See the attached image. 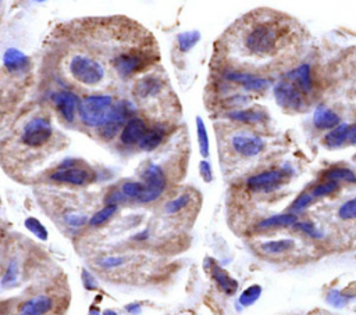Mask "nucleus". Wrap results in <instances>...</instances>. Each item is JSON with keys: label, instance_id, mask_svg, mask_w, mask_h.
I'll return each instance as SVG.
<instances>
[{"label": "nucleus", "instance_id": "f257e3e1", "mask_svg": "<svg viewBox=\"0 0 356 315\" xmlns=\"http://www.w3.org/2000/svg\"><path fill=\"white\" fill-rule=\"evenodd\" d=\"M113 105V97L108 94L86 96L78 108L79 119L88 128H102L107 124Z\"/></svg>", "mask_w": 356, "mask_h": 315}, {"label": "nucleus", "instance_id": "f03ea898", "mask_svg": "<svg viewBox=\"0 0 356 315\" xmlns=\"http://www.w3.org/2000/svg\"><path fill=\"white\" fill-rule=\"evenodd\" d=\"M278 43V29L273 24L260 22L254 25L245 36V47L256 56L271 54Z\"/></svg>", "mask_w": 356, "mask_h": 315}, {"label": "nucleus", "instance_id": "7ed1b4c3", "mask_svg": "<svg viewBox=\"0 0 356 315\" xmlns=\"http://www.w3.org/2000/svg\"><path fill=\"white\" fill-rule=\"evenodd\" d=\"M70 72L75 80L86 86H95L104 78V67L97 60L82 54L71 58Z\"/></svg>", "mask_w": 356, "mask_h": 315}, {"label": "nucleus", "instance_id": "20e7f679", "mask_svg": "<svg viewBox=\"0 0 356 315\" xmlns=\"http://www.w3.org/2000/svg\"><path fill=\"white\" fill-rule=\"evenodd\" d=\"M142 179H143V183H142L143 189L138 198L139 203H152L157 200L165 190L167 180H165L164 171L161 169L160 165L154 162H150L145 168L142 173Z\"/></svg>", "mask_w": 356, "mask_h": 315}, {"label": "nucleus", "instance_id": "39448f33", "mask_svg": "<svg viewBox=\"0 0 356 315\" xmlns=\"http://www.w3.org/2000/svg\"><path fill=\"white\" fill-rule=\"evenodd\" d=\"M134 114H135V105L131 101L128 100L117 101L110 111L107 124L100 128V136L104 137L106 140L113 139L120 130H122L121 129L122 125H125L129 119L135 118Z\"/></svg>", "mask_w": 356, "mask_h": 315}, {"label": "nucleus", "instance_id": "423d86ee", "mask_svg": "<svg viewBox=\"0 0 356 315\" xmlns=\"http://www.w3.org/2000/svg\"><path fill=\"white\" fill-rule=\"evenodd\" d=\"M53 135V126L44 117L29 119L22 129V142L29 147L43 146Z\"/></svg>", "mask_w": 356, "mask_h": 315}, {"label": "nucleus", "instance_id": "0eeeda50", "mask_svg": "<svg viewBox=\"0 0 356 315\" xmlns=\"http://www.w3.org/2000/svg\"><path fill=\"white\" fill-rule=\"evenodd\" d=\"M274 97L280 107L288 110H300L305 104L303 92L285 76L274 86Z\"/></svg>", "mask_w": 356, "mask_h": 315}, {"label": "nucleus", "instance_id": "6e6552de", "mask_svg": "<svg viewBox=\"0 0 356 315\" xmlns=\"http://www.w3.org/2000/svg\"><path fill=\"white\" fill-rule=\"evenodd\" d=\"M231 146H232L234 151H236L238 154L250 158V157L259 155L263 151V148L266 147V143L257 135L248 133V132H239L231 137Z\"/></svg>", "mask_w": 356, "mask_h": 315}, {"label": "nucleus", "instance_id": "1a4fd4ad", "mask_svg": "<svg viewBox=\"0 0 356 315\" xmlns=\"http://www.w3.org/2000/svg\"><path fill=\"white\" fill-rule=\"evenodd\" d=\"M285 175L286 173L282 169H270V171H264V172L250 176L246 180V185L253 191L267 193V191H273V190L278 189L281 182L284 180Z\"/></svg>", "mask_w": 356, "mask_h": 315}, {"label": "nucleus", "instance_id": "9d476101", "mask_svg": "<svg viewBox=\"0 0 356 315\" xmlns=\"http://www.w3.org/2000/svg\"><path fill=\"white\" fill-rule=\"evenodd\" d=\"M56 182L75 185V186H83L95 179V173L86 168L81 167H67V168H58L54 171L50 176Z\"/></svg>", "mask_w": 356, "mask_h": 315}, {"label": "nucleus", "instance_id": "9b49d317", "mask_svg": "<svg viewBox=\"0 0 356 315\" xmlns=\"http://www.w3.org/2000/svg\"><path fill=\"white\" fill-rule=\"evenodd\" d=\"M113 65L121 76L128 78L146 65V58L138 53H121L114 57Z\"/></svg>", "mask_w": 356, "mask_h": 315}, {"label": "nucleus", "instance_id": "f8f14e48", "mask_svg": "<svg viewBox=\"0 0 356 315\" xmlns=\"http://www.w3.org/2000/svg\"><path fill=\"white\" fill-rule=\"evenodd\" d=\"M53 103L56 104L58 112L67 122H72L75 119V114L81 104L78 96L70 90H61L54 93Z\"/></svg>", "mask_w": 356, "mask_h": 315}, {"label": "nucleus", "instance_id": "ddd939ff", "mask_svg": "<svg viewBox=\"0 0 356 315\" xmlns=\"http://www.w3.org/2000/svg\"><path fill=\"white\" fill-rule=\"evenodd\" d=\"M54 301L47 294H38L24 301L18 308V315H46L51 311Z\"/></svg>", "mask_w": 356, "mask_h": 315}, {"label": "nucleus", "instance_id": "4468645a", "mask_svg": "<svg viewBox=\"0 0 356 315\" xmlns=\"http://www.w3.org/2000/svg\"><path fill=\"white\" fill-rule=\"evenodd\" d=\"M224 78L231 82L241 83L246 90H250V92H263L270 85L268 79L257 76L254 74H249V72H235V71L227 72L224 74Z\"/></svg>", "mask_w": 356, "mask_h": 315}, {"label": "nucleus", "instance_id": "2eb2a0df", "mask_svg": "<svg viewBox=\"0 0 356 315\" xmlns=\"http://www.w3.org/2000/svg\"><path fill=\"white\" fill-rule=\"evenodd\" d=\"M147 130H149L147 124L142 118L135 117L124 125V128L120 133V140H121V143H124L127 146L139 144V142L142 140V137L146 135Z\"/></svg>", "mask_w": 356, "mask_h": 315}, {"label": "nucleus", "instance_id": "dca6fc26", "mask_svg": "<svg viewBox=\"0 0 356 315\" xmlns=\"http://www.w3.org/2000/svg\"><path fill=\"white\" fill-rule=\"evenodd\" d=\"M210 275L225 294L231 296L238 290V282L234 278H231L228 272L213 259L210 261Z\"/></svg>", "mask_w": 356, "mask_h": 315}, {"label": "nucleus", "instance_id": "f3484780", "mask_svg": "<svg viewBox=\"0 0 356 315\" xmlns=\"http://www.w3.org/2000/svg\"><path fill=\"white\" fill-rule=\"evenodd\" d=\"M3 65L8 72H21L29 67V58L21 50L10 47L3 54Z\"/></svg>", "mask_w": 356, "mask_h": 315}, {"label": "nucleus", "instance_id": "a211bd4d", "mask_svg": "<svg viewBox=\"0 0 356 315\" xmlns=\"http://www.w3.org/2000/svg\"><path fill=\"white\" fill-rule=\"evenodd\" d=\"M339 124V117L330 108L320 105L314 110L313 114V125L317 129H331L337 128Z\"/></svg>", "mask_w": 356, "mask_h": 315}, {"label": "nucleus", "instance_id": "6ab92c4d", "mask_svg": "<svg viewBox=\"0 0 356 315\" xmlns=\"http://www.w3.org/2000/svg\"><path fill=\"white\" fill-rule=\"evenodd\" d=\"M288 80L293 82L303 93H309L312 89V78H310V67L307 64H302L300 67L289 71L284 75Z\"/></svg>", "mask_w": 356, "mask_h": 315}, {"label": "nucleus", "instance_id": "aec40b11", "mask_svg": "<svg viewBox=\"0 0 356 315\" xmlns=\"http://www.w3.org/2000/svg\"><path fill=\"white\" fill-rule=\"evenodd\" d=\"M160 89H161V82L159 80V78H156L153 75H147L136 82L134 93L139 99H146V97L157 94L160 92Z\"/></svg>", "mask_w": 356, "mask_h": 315}, {"label": "nucleus", "instance_id": "412c9836", "mask_svg": "<svg viewBox=\"0 0 356 315\" xmlns=\"http://www.w3.org/2000/svg\"><path fill=\"white\" fill-rule=\"evenodd\" d=\"M164 136H165V126L156 125L146 132V135L142 137V140L139 142L138 146L140 150L153 151L154 148H157L161 144Z\"/></svg>", "mask_w": 356, "mask_h": 315}, {"label": "nucleus", "instance_id": "4be33fe9", "mask_svg": "<svg viewBox=\"0 0 356 315\" xmlns=\"http://www.w3.org/2000/svg\"><path fill=\"white\" fill-rule=\"evenodd\" d=\"M228 118L243 124H259L267 118V114L261 108H246L229 111Z\"/></svg>", "mask_w": 356, "mask_h": 315}, {"label": "nucleus", "instance_id": "5701e85b", "mask_svg": "<svg viewBox=\"0 0 356 315\" xmlns=\"http://www.w3.org/2000/svg\"><path fill=\"white\" fill-rule=\"evenodd\" d=\"M298 221L295 214H280V215H273L268 218L261 219L257 223V229H270V228H280V226H289L295 225Z\"/></svg>", "mask_w": 356, "mask_h": 315}, {"label": "nucleus", "instance_id": "b1692460", "mask_svg": "<svg viewBox=\"0 0 356 315\" xmlns=\"http://www.w3.org/2000/svg\"><path fill=\"white\" fill-rule=\"evenodd\" d=\"M202 35L197 29H192V31H185L177 35V43H178V49L182 53H188L189 50H192L200 40Z\"/></svg>", "mask_w": 356, "mask_h": 315}, {"label": "nucleus", "instance_id": "393cba45", "mask_svg": "<svg viewBox=\"0 0 356 315\" xmlns=\"http://www.w3.org/2000/svg\"><path fill=\"white\" fill-rule=\"evenodd\" d=\"M348 133H349V126L346 124H341L325 135L324 143L327 147H331V148L339 147L348 139Z\"/></svg>", "mask_w": 356, "mask_h": 315}, {"label": "nucleus", "instance_id": "a878e982", "mask_svg": "<svg viewBox=\"0 0 356 315\" xmlns=\"http://www.w3.org/2000/svg\"><path fill=\"white\" fill-rule=\"evenodd\" d=\"M196 135H197V146H199V153L203 157L209 155L210 151V142H209V135L207 129L204 125V121L202 117H196Z\"/></svg>", "mask_w": 356, "mask_h": 315}, {"label": "nucleus", "instance_id": "bb28decb", "mask_svg": "<svg viewBox=\"0 0 356 315\" xmlns=\"http://www.w3.org/2000/svg\"><path fill=\"white\" fill-rule=\"evenodd\" d=\"M293 246H295V241L292 239H281V240L266 241L260 246V248L267 254H280V253L289 251Z\"/></svg>", "mask_w": 356, "mask_h": 315}, {"label": "nucleus", "instance_id": "cd10ccee", "mask_svg": "<svg viewBox=\"0 0 356 315\" xmlns=\"http://www.w3.org/2000/svg\"><path fill=\"white\" fill-rule=\"evenodd\" d=\"M117 211V204H107L106 207H103L102 210H99L97 212H95L90 218H89V225L90 226H100L104 222H107Z\"/></svg>", "mask_w": 356, "mask_h": 315}, {"label": "nucleus", "instance_id": "c85d7f7f", "mask_svg": "<svg viewBox=\"0 0 356 315\" xmlns=\"http://www.w3.org/2000/svg\"><path fill=\"white\" fill-rule=\"evenodd\" d=\"M260 296H261V287L259 284H252L248 289H245L239 296V304L242 307H249L253 303H256Z\"/></svg>", "mask_w": 356, "mask_h": 315}, {"label": "nucleus", "instance_id": "c756f323", "mask_svg": "<svg viewBox=\"0 0 356 315\" xmlns=\"http://www.w3.org/2000/svg\"><path fill=\"white\" fill-rule=\"evenodd\" d=\"M189 203H191V194L189 193H182L178 197H175L171 201H168L165 204V207H164V211L167 214H175V212L184 210Z\"/></svg>", "mask_w": 356, "mask_h": 315}, {"label": "nucleus", "instance_id": "7c9ffc66", "mask_svg": "<svg viewBox=\"0 0 356 315\" xmlns=\"http://www.w3.org/2000/svg\"><path fill=\"white\" fill-rule=\"evenodd\" d=\"M25 228H26L29 232H32L38 239H40V240H47V236H49L47 229H46L36 218H33V216L26 218V219H25Z\"/></svg>", "mask_w": 356, "mask_h": 315}, {"label": "nucleus", "instance_id": "2f4dec72", "mask_svg": "<svg viewBox=\"0 0 356 315\" xmlns=\"http://www.w3.org/2000/svg\"><path fill=\"white\" fill-rule=\"evenodd\" d=\"M325 178L332 180V182H338V180H349V182H355L356 176L352 171L346 169V168H334L331 171H328L325 173Z\"/></svg>", "mask_w": 356, "mask_h": 315}, {"label": "nucleus", "instance_id": "473e14b6", "mask_svg": "<svg viewBox=\"0 0 356 315\" xmlns=\"http://www.w3.org/2000/svg\"><path fill=\"white\" fill-rule=\"evenodd\" d=\"M338 216L343 221H349V219H355L356 218V197L348 200L346 203H343L339 210H338Z\"/></svg>", "mask_w": 356, "mask_h": 315}, {"label": "nucleus", "instance_id": "72a5a7b5", "mask_svg": "<svg viewBox=\"0 0 356 315\" xmlns=\"http://www.w3.org/2000/svg\"><path fill=\"white\" fill-rule=\"evenodd\" d=\"M17 278H18V264L15 259L10 261L4 275H3V279H1V284L6 287V286H11L17 282Z\"/></svg>", "mask_w": 356, "mask_h": 315}, {"label": "nucleus", "instance_id": "f704fd0d", "mask_svg": "<svg viewBox=\"0 0 356 315\" xmlns=\"http://www.w3.org/2000/svg\"><path fill=\"white\" fill-rule=\"evenodd\" d=\"M142 189H143V185L140 182H125L122 185V193L129 197V198H135L138 201L140 193H142Z\"/></svg>", "mask_w": 356, "mask_h": 315}, {"label": "nucleus", "instance_id": "c9c22d12", "mask_svg": "<svg viewBox=\"0 0 356 315\" xmlns=\"http://www.w3.org/2000/svg\"><path fill=\"white\" fill-rule=\"evenodd\" d=\"M64 221L67 225L72 226V228H81L83 226L86 222H89L88 216L85 214H79V212H68L64 215Z\"/></svg>", "mask_w": 356, "mask_h": 315}, {"label": "nucleus", "instance_id": "e433bc0d", "mask_svg": "<svg viewBox=\"0 0 356 315\" xmlns=\"http://www.w3.org/2000/svg\"><path fill=\"white\" fill-rule=\"evenodd\" d=\"M338 189V182H325V183H321L318 186H316L312 191V196L313 197H321V196H327V194H331L334 193L335 190Z\"/></svg>", "mask_w": 356, "mask_h": 315}, {"label": "nucleus", "instance_id": "4c0bfd02", "mask_svg": "<svg viewBox=\"0 0 356 315\" xmlns=\"http://www.w3.org/2000/svg\"><path fill=\"white\" fill-rule=\"evenodd\" d=\"M312 200H313V196H312V194H309V193H302V194H299V196L295 198V201H293L292 205H291V210H292V211H300V210H303L305 207H307V205L312 203Z\"/></svg>", "mask_w": 356, "mask_h": 315}, {"label": "nucleus", "instance_id": "58836bf2", "mask_svg": "<svg viewBox=\"0 0 356 315\" xmlns=\"http://www.w3.org/2000/svg\"><path fill=\"white\" fill-rule=\"evenodd\" d=\"M293 226H295L296 229L305 232L306 235L312 236V237H321V232H318V230L314 228V225H312V223H309V222H296Z\"/></svg>", "mask_w": 356, "mask_h": 315}, {"label": "nucleus", "instance_id": "ea45409f", "mask_svg": "<svg viewBox=\"0 0 356 315\" xmlns=\"http://www.w3.org/2000/svg\"><path fill=\"white\" fill-rule=\"evenodd\" d=\"M199 172H200V176L203 178V180L206 183L211 182L213 180V169H211V165L209 161L206 160H202L200 164H199Z\"/></svg>", "mask_w": 356, "mask_h": 315}, {"label": "nucleus", "instance_id": "a19ab883", "mask_svg": "<svg viewBox=\"0 0 356 315\" xmlns=\"http://www.w3.org/2000/svg\"><path fill=\"white\" fill-rule=\"evenodd\" d=\"M125 262L124 257H104L99 261V265H102L103 268H115L120 266Z\"/></svg>", "mask_w": 356, "mask_h": 315}, {"label": "nucleus", "instance_id": "79ce46f5", "mask_svg": "<svg viewBox=\"0 0 356 315\" xmlns=\"http://www.w3.org/2000/svg\"><path fill=\"white\" fill-rule=\"evenodd\" d=\"M327 300H328L332 305H335V307H342V305L346 303V298H345L339 291H337V290L330 291L328 296H327Z\"/></svg>", "mask_w": 356, "mask_h": 315}, {"label": "nucleus", "instance_id": "37998d69", "mask_svg": "<svg viewBox=\"0 0 356 315\" xmlns=\"http://www.w3.org/2000/svg\"><path fill=\"white\" fill-rule=\"evenodd\" d=\"M125 197H127V196L122 193V190H121V191H120V190H113V191L108 194V197L106 198V201H107V204H117V203L122 201Z\"/></svg>", "mask_w": 356, "mask_h": 315}, {"label": "nucleus", "instance_id": "c03bdc74", "mask_svg": "<svg viewBox=\"0 0 356 315\" xmlns=\"http://www.w3.org/2000/svg\"><path fill=\"white\" fill-rule=\"evenodd\" d=\"M82 280H83V284H85V287L86 289H89V290H93V289H96L97 287V284H96V280L93 279V276L88 272V271H82Z\"/></svg>", "mask_w": 356, "mask_h": 315}, {"label": "nucleus", "instance_id": "a18cd8bd", "mask_svg": "<svg viewBox=\"0 0 356 315\" xmlns=\"http://www.w3.org/2000/svg\"><path fill=\"white\" fill-rule=\"evenodd\" d=\"M125 309L129 312V314H134V315H138L140 314V305L138 303H134V304H128L125 307Z\"/></svg>", "mask_w": 356, "mask_h": 315}, {"label": "nucleus", "instance_id": "49530a36", "mask_svg": "<svg viewBox=\"0 0 356 315\" xmlns=\"http://www.w3.org/2000/svg\"><path fill=\"white\" fill-rule=\"evenodd\" d=\"M348 140H349V143H352V144H356V124H355V125H352V126L349 128Z\"/></svg>", "mask_w": 356, "mask_h": 315}, {"label": "nucleus", "instance_id": "de8ad7c7", "mask_svg": "<svg viewBox=\"0 0 356 315\" xmlns=\"http://www.w3.org/2000/svg\"><path fill=\"white\" fill-rule=\"evenodd\" d=\"M146 236H147V230H145V232H142V233H139L135 239L136 240H142V239H146Z\"/></svg>", "mask_w": 356, "mask_h": 315}, {"label": "nucleus", "instance_id": "09e8293b", "mask_svg": "<svg viewBox=\"0 0 356 315\" xmlns=\"http://www.w3.org/2000/svg\"><path fill=\"white\" fill-rule=\"evenodd\" d=\"M103 315H118L115 311H113V309H106L104 312H103Z\"/></svg>", "mask_w": 356, "mask_h": 315}]
</instances>
